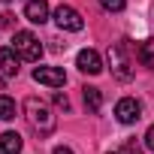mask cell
<instances>
[{"instance_id": "2e32d148", "label": "cell", "mask_w": 154, "mask_h": 154, "mask_svg": "<svg viewBox=\"0 0 154 154\" xmlns=\"http://www.w3.org/2000/svg\"><path fill=\"white\" fill-rule=\"evenodd\" d=\"M54 106H60V109L66 112V109H69V100H66V94H60V91H57V94H54Z\"/></svg>"}, {"instance_id": "52a82bcc", "label": "cell", "mask_w": 154, "mask_h": 154, "mask_svg": "<svg viewBox=\"0 0 154 154\" xmlns=\"http://www.w3.org/2000/svg\"><path fill=\"white\" fill-rule=\"evenodd\" d=\"M75 66H79L82 72H88V75H97V72H103V57L94 48H82L79 57H75Z\"/></svg>"}, {"instance_id": "5bb4252c", "label": "cell", "mask_w": 154, "mask_h": 154, "mask_svg": "<svg viewBox=\"0 0 154 154\" xmlns=\"http://www.w3.org/2000/svg\"><path fill=\"white\" fill-rule=\"evenodd\" d=\"M100 6H103L106 12H121V9L127 6V0H100Z\"/></svg>"}, {"instance_id": "8992f818", "label": "cell", "mask_w": 154, "mask_h": 154, "mask_svg": "<svg viewBox=\"0 0 154 154\" xmlns=\"http://www.w3.org/2000/svg\"><path fill=\"white\" fill-rule=\"evenodd\" d=\"M33 82L48 85V88H63L66 75H63L60 66H36V69H33Z\"/></svg>"}, {"instance_id": "7c38bea8", "label": "cell", "mask_w": 154, "mask_h": 154, "mask_svg": "<svg viewBox=\"0 0 154 154\" xmlns=\"http://www.w3.org/2000/svg\"><path fill=\"white\" fill-rule=\"evenodd\" d=\"M136 57H139L145 66H151V69H154V39H145V42L139 45V54H136Z\"/></svg>"}, {"instance_id": "7a4b0ae2", "label": "cell", "mask_w": 154, "mask_h": 154, "mask_svg": "<svg viewBox=\"0 0 154 154\" xmlns=\"http://www.w3.org/2000/svg\"><path fill=\"white\" fill-rule=\"evenodd\" d=\"M12 48L18 51L21 60H39V57H42V42H39L30 30H15V36H12Z\"/></svg>"}, {"instance_id": "5b68a950", "label": "cell", "mask_w": 154, "mask_h": 154, "mask_svg": "<svg viewBox=\"0 0 154 154\" xmlns=\"http://www.w3.org/2000/svg\"><path fill=\"white\" fill-rule=\"evenodd\" d=\"M115 118H118L121 124H136V121L142 118V106H139L133 97H124V100L115 103Z\"/></svg>"}, {"instance_id": "277c9868", "label": "cell", "mask_w": 154, "mask_h": 154, "mask_svg": "<svg viewBox=\"0 0 154 154\" xmlns=\"http://www.w3.org/2000/svg\"><path fill=\"white\" fill-rule=\"evenodd\" d=\"M54 24H57L60 30H82V27H85V18L75 12L72 6H63V3H60V6L54 9Z\"/></svg>"}, {"instance_id": "30bf717a", "label": "cell", "mask_w": 154, "mask_h": 154, "mask_svg": "<svg viewBox=\"0 0 154 154\" xmlns=\"http://www.w3.org/2000/svg\"><path fill=\"white\" fill-rule=\"evenodd\" d=\"M82 97H85V109H88L91 115H97V112L103 109V94H100V88L85 85V88H82Z\"/></svg>"}, {"instance_id": "d6986e66", "label": "cell", "mask_w": 154, "mask_h": 154, "mask_svg": "<svg viewBox=\"0 0 154 154\" xmlns=\"http://www.w3.org/2000/svg\"><path fill=\"white\" fill-rule=\"evenodd\" d=\"M54 154H72V151H69L66 145H57V148H54Z\"/></svg>"}, {"instance_id": "6da1fadb", "label": "cell", "mask_w": 154, "mask_h": 154, "mask_svg": "<svg viewBox=\"0 0 154 154\" xmlns=\"http://www.w3.org/2000/svg\"><path fill=\"white\" fill-rule=\"evenodd\" d=\"M24 112H27V121H30V127L39 133V136H48L51 130H54V115H51V109L42 103V100H36V97H27L24 100Z\"/></svg>"}, {"instance_id": "e0dca14e", "label": "cell", "mask_w": 154, "mask_h": 154, "mask_svg": "<svg viewBox=\"0 0 154 154\" xmlns=\"http://www.w3.org/2000/svg\"><path fill=\"white\" fill-rule=\"evenodd\" d=\"M145 148L148 151H154V124L148 127V133H145Z\"/></svg>"}, {"instance_id": "ffe728a7", "label": "cell", "mask_w": 154, "mask_h": 154, "mask_svg": "<svg viewBox=\"0 0 154 154\" xmlns=\"http://www.w3.org/2000/svg\"><path fill=\"white\" fill-rule=\"evenodd\" d=\"M109 154H118V151H109Z\"/></svg>"}, {"instance_id": "3957f363", "label": "cell", "mask_w": 154, "mask_h": 154, "mask_svg": "<svg viewBox=\"0 0 154 154\" xmlns=\"http://www.w3.org/2000/svg\"><path fill=\"white\" fill-rule=\"evenodd\" d=\"M109 60H112V72L118 75L121 82H127L130 75H133L130 57H127V39H121V42H115V45L109 48Z\"/></svg>"}, {"instance_id": "4fadbf2b", "label": "cell", "mask_w": 154, "mask_h": 154, "mask_svg": "<svg viewBox=\"0 0 154 154\" xmlns=\"http://www.w3.org/2000/svg\"><path fill=\"white\" fill-rule=\"evenodd\" d=\"M12 118H15V103L6 94H0V121H12Z\"/></svg>"}, {"instance_id": "9c48e42d", "label": "cell", "mask_w": 154, "mask_h": 154, "mask_svg": "<svg viewBox=\"0 0 154 154\" xmlns=\"http://www.w3.org/2000/svg\"><path fill=\"white\" fill-rule=\"evenodd\" d=\"M24 18L33 21V24L48 21V3H45V0H27V6H24Z\"/></svg>"}, {"instance_id": "9a60e30c", "label": "cell", "mask_w": 154, "mask_h": 154, "mask_svg": "<svg viewBox=\"0 0 154 154\" xmlns=\"http://www.w3.org/2000/svg\"><path fill=\"white\" fill-rule=\"evenodd\" d=\"M124 151H127V154H142V145H139L136 139H127V145H124Z\"/></svg>"}, {"instance_id": "ac0fdd59", "label": "cell", "mask_w": 154, "mask_h": 154, "mask_svg": "<svg viewBox=\"0 0 154 154\" xmlns=\"http://www.w3.org/2000/svg\"><path fill=\"white\" fill-rule=\"evenodd\" d=\"M12 18H15L12 12H3V15H0V24H3V27H12Z\"/></svg>"}, {"instance_id": "ba28073f", "label": "cell", "mask_w": 154, "mask_h": 154, "mask_svg": "<svg viewBox=\"0 0 154 154\" xmlns=\"http://www.w3.org/2000/svg\"><path fill=\"white\" fill-rule=\"evenodd\" d=\"M18 51L12 48V45H3L0 48V72L3 75H18Z\"/></svg>"}, {"instance_id": "8fae6325", "label": "cell", "mask_w": 154, "mask_h": 154, "mask_svg": "<svg viewBox=\"0 0 154 154\" xmlns=\"http://www.w3.org/2000/svg\"><path fill=\"white\" fill-rule=\"evenodd\" d=\"M0 154H21V136L6 130L3 136H0Z\"/></svg>"}]
</instances>
